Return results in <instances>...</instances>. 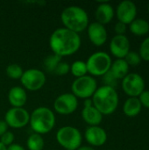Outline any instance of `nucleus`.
Returning <instances> with one entry per match:
<instances>
[{
	"mask_svg": "<svg viewBox=\"0 0 149 150\" xmlns=\"http://www.w3.org/2000/svg\"><path fill=\"white\" fill-rule=\"evenodd\" d=\"M81 37L66 28H57L49 38V46L53 54L61 56H68L76 53L81 47Z\"/></svg>",
	"mask_w": 149,
	"mask_h": 150,
	"instance_id": "obj_1",
	"label": "nucleus"
},
{
	"mask_svg": "<svg viewBox=\"0 0 149 150\" xmlns=\"http://www.w3.org/2000/svg\"><path fill=\"white\" fill-rule=\"evenodd\" d=\"M91 99L93 106L97 108L103 116L112 114L117 110L119 101V94L116 90L105 85L97 88Z\"/></svg>",
	"mask_w": 149,
	"mask_h": 150,
	"instance_id": "obj_2",
	"label": "nucleus"
},
{
	"mask_svg": "<svg viewBox=\"0 0 149 150\" xmlns=\"http://www.w3.org/2000/svg\"><path fill=\"white\" fill-rule=\"evenodd\" d=\"M61 20L64 28L76 33L83 32L89 25V16L87 11L77 5L66 7L61 11Z\"/></svg>",
	"mask_w": 149,
	"mask_h": 150,
	"instance_id": "obj_3",
	"label": "nucleus"
},
{
	"mask_svg": "<svg viewBox=\"0 0 149 150\" xmlns=\"http://www.w3.org/2000/svg\"><path fill=\"white\" fill-rule=\"evenodd\" d=\"M55 115L48 107L40 106L34 109L30 114V127L34 133L40 135L53 130L55 126Z\"/></svg>",
	"mask_w": 149,
	"mask_h": 150,
	"instance_id": "obj_4",
	"label": "nucleus"
},
{
	"mask_svg": "<svg viewBox=\"0 0 149 150\" xmlns=\"http://www.w3.org/2000/svg\"><path fill=\"white\" fill-rule=\"evenodd\" d=\"M112 63V58L107 53L102 51L96 52L86 62L87 71L91 76H103L110 70Z\"/></svg>",
	"mask_w": 149,
	"mask_h": 150,
	"instance_id": "obj_5",
	"label": "nucleus"
},
{
	"mask_svg": "<svg viewBox=\"0 0 149 150\" xmlns=\"http://www.w3.org/2000/svg\"><path fill=\"white\" fill-rule=\"evenodd\" d=\"M56 141L66 150H76L81 147L83 136L76 127L65 126L57 131Z\"/></svg>",
	"mask_w": 149,
	"mask_h": 150,
	"instance_id": "obj_6",
	"label": "nucleus"
},
{
	"mask_svg": "<svg viewBox=\"0 0 149 150\" xmlns=\"http://www.w3.org/2000/svg\"><path fill=\"white\" fill-rule=\"evenodd\" d=\"M97 89V83L91 76H83L76 78L71 85L72 94L76 98L87 99L92 98Z\"/></svg>",
	"mask_w": 149,
	"mask_h": 150,
	"instance_id": "obj_7",
	"label": "nucleus"
},
{
	"mask_svg": "<svg viewBox=\"0 0 149 150\" xmlns=\"http://www.w3.org/2000/svg\"><path fill=\"white\" fill-rule=\"evenodd\" d=\"M20 82L25 89L30 91H36L45 85L46 76L42 70L38 69H29L24 71Z\"/></svg>",
	"mask_w": 149,
	"mask_h": 150,
	"instance_id": "obj_8",
	"label": "nucleus"
},
{
	"mask_svg": "<svg viewBox=\"0 0 149 150\" xmlns=\"http://www.w3.org/2000/svg\"><path fill=\"white\" fill-rule=\"evenodd\" d=\"M4 121L8 127L20 129L26 127L30 121V114L24 107H11L4 115Z\"/></svg>",
	"mask_w": 149,
	"mask_h": 150,
	"instance_id": "obj_9",
	"label": "nucleus"
},
{
	"mask_svg": "<svg viewBox=\"0 0 149 150\" xmlns=\"http://www.w3.org/2000/svg\"><path fill=\"white\" fill-rule=\"evenodd\" d=\"M122 89L130 98H138L145 91V81L137 73H130L122 79Z\"/></svg>",
	"mask_w": 149,
	"mask_h": 150,
	"instance_id": "obj_10",
	"label": "nucleus"
},
{
	"mask_svg": "<svg viewBox=\"0 0 149 150\" xmlns=\"http://www.w3.org/2000/svg\"><path fill=\"white\" fill-rule=\"evenodd\" d=\"M78 107V99L72 93H63L58 96L54 102V109L60 115L74 113Z\"/></svg>",
	"mask_w": 149,
	"mask_h": 150,
	"instance_id": "obj_11",
	"label": "nucleus"
},
{
	"mask_svg": "<svg viewBox=\"0 0 149 150\" xmlns=\"http://www.w3.org/2000/svg\"><path fill=\"white\" fill-rule=\"evenodd\" d=\"M116 14L119 22L124 23L125 25H130L136 18L137 7L133 2L130 0H124L119 4Z\"/></svg>",
	"mask_w": 149,
	"mask_h": 150,
	"instance_id": "obj_12",
	"label": "nucleus"
},
{
	"mask_svg": "<svg viewBox=\"0 0 149 150\" xmlns=\"http://www.w3.org/2000/svg\"><path fill=\"white\" fill-rule=\"evenodd\" d=\"M110 51L117 59H125L130 52V41L126 35H115L110 42Z\"/></svg>",
	"mask_w": 149,
	"mask_h": 150,
	"instance_id": "obj_13",
	"label": "nucleus"
},
{
	"mask_svg": "<svg viewBox=\"0 0 149 150\" xmlns=\"http://www.w3.org/2000/svg\"><path fill=\"white\" fill-rule=\"evenodd\" d=\"M87 33L90 42L96 47L103 46L107 40V31L105 25L97 21L88 25Z\"/></svg>",
	"mask_w": 149,
	"mask_h": 150,
	"instance_id": "obj_14",
	"label": "nucleus"
},
{
	"mask_svg": "<svg viewBox=\"0 0 149 150\" xmlns=\"http://www.w3.org/2000/svg\"><path fill=\"white\" fill-rule=\"evenodd\" d=\"M86 142L91 147H101L107 141V134L104 128L99 126L89 127L84 133Z\"/></svg>",
	"mask_w": 149,
	"mask_h": 150,
	"instance_id": "obj_15",
	"label": "nucleus"
},
{
	"mask_svg": "<svg viewBox=\"0 0 149 150\" xmlns=\"http://www.w3.org/2000/svg\"><path fill=\"white\" fill-rule=\"evenodd\" d=\"M8 101L12 107H23L27 101V93L20 86H14L8 92Z\"/></svg>",
	"mask_w": 149,
	"mask_h": 150,
	"instance_id": "obj_16",
	"label": "nucleus"
},
{
	"mask_svg": "<svg viewBox=\"0 0 149 150\" xmlns=\"http://www.w3.org/2000/svg\"><path fill=\"white\" fill-rule=\"evenodd\" d=\"M95 17L97 19V22L104 25L106 24H109L114 17L113 7L105 1L101 2L96 9Z\"/></svg>",
	"mask_w": 149,
	"mask_h": 150,
	"instance_id": "obj_17",
	"label": "nucleus"
},
{
	"mask_svg": "<svg viewBox=\"0 0 149 150\" xmlns=\"http://www.w3.org/2000/svg\"><path fill=\"white\" fill-rule=\"evenodd\" d=\"M82 118L90 127L99 126L103 120V115L93 105L90 107H83L82 110Z\"/></svg>",
	"mask_w": 149,
	"mask_h": 150,
	"instance_id": "obj_18",
	"label": "nucleus"
},
{
	"mask_svg": "<svg viewBox=\"0 0 149 150\" xmlns=\"http://www.w3.org/2000/svg\"><path fill=\"white\" fill-rule=\"evenodd\" d=\"M110 71L117 80L123 79L128 75L129 65L126 63L125 59H117L112 63Z\"/></svg>",
	"mask_w": 149,
	"mask_h": 150,
	"instance_id": "obj_19",
	"label": "nucleus"
},
{
	"mask_svg": "<svg viewBox=\"0 0 149 150\" xmlns=\"http://www.w3.org/2000/svg\"><path fill=\"white\" fill-rule=\"evenodd\" d=\"M142 105L138 98H129L123 105V112L127 117H135L141 111Z\"/></svg>",
	"mask_w": 149,
	"mask_h": 150,
	"instance_id": "obj_20",
	"label": "nucleus"
},
{
	"mask_svg": "<svg viewBox=\"0 0 149 150\" xmlns=\"http://www.w3.org/2000/svg\"><path fill=\"white\" fill-rule=\"evenodd\" d=\"M129 25L131 33L136 36H143L149 33V23L144 18H135Z\"/></svg>",
	"mask_w": 149,
	"mask_h": 150,
	"instance_id": "obj_21",
	"label": "nucleus"
},
{
	"mask_svg": "<svg viewBox=\"0 0 149 150\" xmlns=\"http://www.w3.org/2000/svg\"><path fill=\"white\" fill-rule=\"evenodd\" d=\"M45 146L42 135L33 133L27 138L26 147L29 150H43Z\"/></svg>",
	"mask_w": 149,
	"mask_h": 150,
	"instance_id": "obj_22",
	"label": "nucleus"
},
{
	"mask_svg": "<svg viewBox=\"0 0 149 150\" xmlns=\"http://www.w3.org/2000/svg\"><path fill=\"white\" fill-rule=\"evenodd\" d=\"M70 71L71 74L76 78L86 76L88 73L86 62L83 61H75L70 65Z\"/></svg>",
	"mask_w": 149,
	"mask_h": 150,
	"instance_id": "obj_23",
	"label": "nucleus"
},
{
	"mask_svg": "<svg viewBox=\"0 0 149 150\" xmlns=\"http://www.w3.org/2000/svg\"><path fill=\"white\" fill-rule=\"evenodd\" d=\"M61 62V57L57 55V54H52L50 55H48L45 61H44V68L45 69L49 72V73H54V69H56V67L58 66V64Z\"/></svg>",
	"mask_w": 149,
	"mask_h": 150,
	"instance_id": "obj_24",
	"label": "nucleus"
},
{
	"mask_svg": "<svg viewBox=\"0 0 149 150\" xmlns=\"http://www.w3.org/2000/svg\"><path fill=\"white\" fill-rule=\"evenodd\" d=\"M23 73L24 70L22 67L17 63H11L8 65L6 68V75L8 76V77L13 80H20Z\"/></svg>",
	"mask_w": 149,
	"mask_h": 150,
	"instance_id": "obj_25",
	"label": "nucleus"
},
{
	"mask_svg": "<svg viewBox=\"0 0 149 150\" xmlns=\"http://www.w3.org/2000/svg\"><path fill=\"white\" fill-rule=\"evenodd\" d=\"M125 61L129 66H138L141 62V58L138 53L130 51L125 57Z\"/></svg>",
	"mask_w": 149,
	"mask_h": 150,
	"instance_id": "obj_26",
	"label": "nucleus"
},
{
	"mask_svg": "<svg viewBox=\"0 0 149 150\" xmlns=\"http://www.w3.org/2000/svg\"><path fill=\"white\" fill-rule=\"evenodd\" d=\"M141 60L149 62V37L146 38L141 47H140V53H139Z\"/></svg>",
	"mask_w": 149,
	"mask_h": 150,
	"instance_id": "obj_27",
	"label": "nucleus"
},
{
	"mask_svg": "<svg viewBox=\"0 0 149 150\" xmlns=\"http://www.w3.org/2000/svg\"><path fill=\"white\" fill-rule=\"evenodd\" d=\"M70 71V65L66 62H61L56 69H54V73L57 76H64L67 75Z\"/></svg>",
	"mask_w": 149,
	"mask_h": 150,
	"instance_id": "obj_28",
	"label": "nucleus"
},
{
	"mask_svg": "<svg viewBox=\"0 0 149 150\" xmlns=\"http://www.w3.org/2000/svg\"><path fill=\"white\" fill-rule=\"evenodd\" d=\"M14 139H15V136H14V134L11 131H7L6 133H4L1 137H0V142L5 146L6 148L9 147L10 145L13 144V142H14Z\"/></svg>",
	"mask_w": 149,
	"mask_h": 150,
	"instance_id": "obj_29",
	"label": "nucleus"
},
{
	"mask_svg": "<svg viewBox=\"0 0 149 150\" xmlns=\"http://www.w3.org/2000/svg\"><path fill=\"white\" fill-rule=\"evenodd\" d=\"M117 81L118 80L113 76V75L111 73L110 70L103 76V82L105 86H110V87H112L115 89V87L117 85Z\"/></svg>",
	"mask_w": 149,
	"mask_h": 150,
	"instance_id": "obj_30",
	"label": "nucleus"
},
{
	"mask_svg": "<svg viewBox=\"0 0 149 150\" xmlns=\"http://www.w3.org/2000/svg\"><path fill=\"white\" fill-rule=\"evenodd\" d=\"M138 98L142 106L149 109V91H144Z\"/></svg>",
	"mask_w": 149,
	"mask_h": 150,
	"instance_id": "obj_31",
	"label": "nucleus"
},
{
	"mask_svg": "<svg viewBox=\"0 0 149 150\" xmlns=\"http://www.w3.org/2000/svg\"><path fill=\"white\" fill-rule=\"evenodd\" d=\"M114 31L117 33V35H124L125 33L126 32V25H125L124 23H121V22H118L115 25Z\"/></svg>",
	"mask_w": 149,
	"mask_h": 150,
	"instance_id": "obj_32",
	"label": "nucleus"
},
{
	"mask_svg": "<svg viewBox=\"0 0 149 150\" xmlns=\"http://www.w3.org/2000/svg\"><path fill=\"white\" fill-rule=\"evenodd\" d=\"M8 131V126L4 120H0V137Z\"/></svg>",
	"mask_w": 149,
	"mask_h": 150,
	"instance_id": "obj_33",
	"label": "nucleus"
},
{
	"mask_svg": "<svg viewBox=\"0 0 149 150\" xmlns=\"http://www.w3.org/2000/svg\"><path fill=\"white\" fill-rule=\"evenodd\" d=\"M7 150H25L24 147H22L19 144L17 143H13L11 145H10L9 147H7Z\"/></svg>",
	"mask_w": 149,
	"mask_h": 150,
	"instance_id": "obj_34",
	"label": "nucleus"
},
{
	"mask_svg": "<svg viewBox=\"0 0 149 150\" xmlns=\"http://www.w3.org/2000/svg\"><path fill=\"white\" fill-rule=\"evenodd\" d=\"M92 105H93V103H92V99H91V98L84 99L83 107H90V106H92Z\"/></svg>",
	"mask_w": 149,
	"mask_h": 150,
	"instance_id": "obj_35",
	"label": "nucleus"
},
{
	"mask_svg": "<svg viewBox=\"0 0 149 150\" xmlns=\"http://www.w3.org/2000/svg\"><path fill=\"white\" fill-rule=\"evenodd\" d=\"M76 150H95L92 147H90V146H81V147H79L78 149Z\"/></svg>",
	"mask_w": 149,
	"mask_h": 150,
	"instance_id": "obj_36",
	"label": "nucleus"
},
{
	"mask_svg": "<svg viewBox=\"0 0 149 150\" xmlns=\"http://www.w3.org/2000/svg\"><path fill=\"white\" fill-rule=\"evenodd\" d=\"M0 150H7V148L0 142Z\"/></svg>",
	"mask_w": 149,
	"mask_h": 150,
	"instance_id": "obj_37",
	"label": "nucleus"
},
{
	"mask_svg": "<svg viewBox=\"0 0 149 150\" xmlns=\"http://www.w3.org/2000/svg\"><path fill=\"white\" fill-rule=\"evenodd\" d=\"M148 12H149V4H148Z\"/></svg>",
	"mask_w": 149,
	"mask_h": 150,
	"instance_id": "obj_38",
	"label": "nucleus"
}]
</instances>
